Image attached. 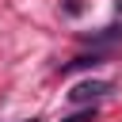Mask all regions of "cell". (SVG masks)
Returning <instances> with one entry per match:
<instances>
[{
  "mask_svg": "<svg viewBox=\"0 0 122 122\" xmlns=\"http://www.w3.org/2000/svg\"><path fill=\"white\" fill-rule=\"evenodd\" d=\"M114 38H122V27H103L99 34H92V42H114Z\"/></svg>",
  "mask_w": 122,
  "mask_h": 122,
  "instance_id": "2",
  "label": "cell"
},
{
  "mask_svg": "<svg viewBox=\"0 0 122 122\" xmlns=\"http://www.w3.org/2000/svg\"><path fill=\"white\" fill-rule=\"evenodd\" d=\"M65 11H69V15H80L84 4H80V0H65Z\"/></svg>",
  "mask_w": 122,
  "mask_h": 122,
  "instance_id": "5",
  "label": "cell"
},
{
  "mask_svg": "<svg viewBox=\"0 0 122 122\" xmlns=\"http://www.w3.org/2000/svg\"><path fill=\"white\" fill-rule=\"evenodd\" d=\"M107 92H111L107 80H84V84H76V88L69 92V99H72V103H92V99H99V95H107Z\"/></svg>",
  "mask_w": 122,
  "mask_h": 122,
  "instance_id": "1",
  "label": "cell"
},
{
  "mask_svg": "<svg viewBox=\"0 0 122 122\" xmlns=\"http://www.w3.org/2000/svg\"><path fill=\"white\" fill-rule=\"evenodd\" d=\"M27 122H38V118H27Z\"/></svg>",
  "mask_w": 122,
  "mask_h": 122,
  "instance_id": "6",
  "label": "cell"
},
{
  "mask_svg": "<svg viewBox=\"0 0 122 122\" xmlns=\"http://www.w3.org/2000/svg\"><path fill=\"white\" fill-rule=\"evenodd\" d=\"M88 65H99V57H76V61H69L65 69H88Z\"/></svg>",
  "mask_w": 122,
  "mask_h": 122,
  "instance_id": "4",
  "label": "cell"
},
{
  "mask_svg": "<svg viewBox=\"0 0 122 122\" xmlns=\"http://www.w3.org/2000/svg\"><path fill=\"white\" fill-rule=\"evenodd\" d=\"M92 118H95V107H84V111H76V114H69L61 122H92Z\"/></svg>",
  "mask_w": 122,
  "mask_h": 122,
  "instance_id": "3",
  "label": "cell"
}]
</instances>
